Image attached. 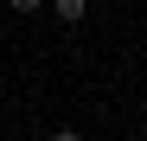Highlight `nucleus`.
Here are the masks:
<instances>
[{
  "instance_id": "nucleus-2",
  "label": "nucleus",
  "mask_w": 147,
  "mask_h": 141,
  "mask_svg": "<svg viewBox=\"0 0 147 141\" xmlns=\"http://www.w3.org/2000/svg\"><path fill=\"white\" fill-rule=\"evenodd\" d=\"M7 7H13V13H38L45 0H7Z\"/></svg>"
},
{
  "instance_id": "nucleus-1",
  "label": "nucleus",
  "mask_w": 147,
  "mask_h": 141,
  "mask_svg": "<svg viewBox=\"0 0 147 141\" xmlns=\"http://www.w3.org/2000/svg\"><path fill=\"white\" fill-rule=\"evenodd\" d=\"M51 7H58V19H70V26L83 19V0H51Z\"/></svg>"
},
{
  "instance_id": "nucleus-3",
  "label": "nucleus",
  "mask_w": 147,
  "mask_h": 141,
  "mask_svg": "<svg viewBox=\"0 0 147 141\" xmlns=\"http://www.w3.org/2000/svg\"><path fill=\"white\" fill-rule=\"evenodd\" d=\"M51 141H83V135H77V128H58V135H51Z\"/></svg>"
}]
</instances>
